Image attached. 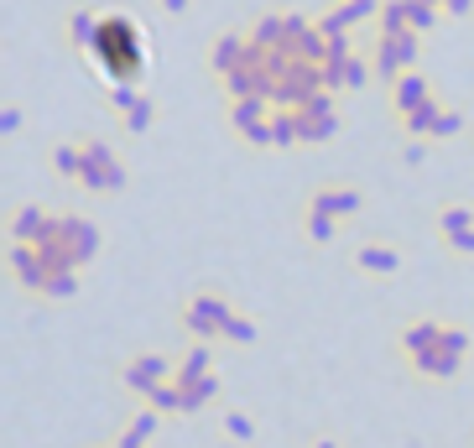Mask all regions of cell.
Here are the masks:
<instances>
[{"mask_svg":"<svg viewBox=\"0 0 474 448\" xmlns=\"http://www.w3.org/2000/svg\"><path fill=\"white\" fill-rule=\"evenodd\" d=\"M94 68L115 84H136L147 73V31L136 27L131 11H99V31H94V47H89Z\"/></svg>","mask_w":474,"mask_h":448,"instance_id":"cell-1","label":"cell"},{"mask_svg":"<svg viewBox=\"0 0 474 448\" xmlns=\"http://www.w3.org/2000/svg\"><path fill=\"white\" fill-rule=\"evenodd\" d=\"M53 235L73 250V266H89L99 256V224L94 219H79V214H58L53 219Z\"/></svg>","mask_w":474,"mask_h":448,"instance_id":"cell-6","label":"cell"},{"mask_svg":"<svg viewBox=\"0 0 474 448\" xmlns=\"http://www.w3.org/2000/svg\"><path fill=\"white\" fill-rule=\"evenodd\" d=\"M53 167H58L63 178H79V167H84V147H73V141H63L53 151Z\"/></svg>","mask_w":474,"mask_h":448,"instance_id":"cell-19","label":"cell"},{"mask_svg":"<svg viewBox=\"0 0 474 448\" xmlns=\"http://www.w3.org/2000/svg\"><path fill=\"white\" fill-rule=\"evenodd\" d=\"M438 115H444V110L427 99V105H417L412 115H402V120H407V131H412L417 141H422V136H433V131H438Z\"/></svg>","mask_w":474,"mask_h":448,"instance_id":"cell-17","label":"cell"},{"mask_svg":"<svg viewBox=\"0 0 474 448\" xmlns=\"http://www.w3.org/2000/svg\"><path fill=\"white\" fill-rule=\"evenodd\" d=\"M448 245H453V250H464V256H474V230H464V235H453Z\"/></svg>","mask_w":474,"mask_h":448,"instance_id":"cell-27","label":"cell"},{"mask_svg":"<svg viewBox=\"0 0 474 448\" xmlns=\"http://www.w3.org/2000/svg\"><path fill=\"white\" fill-rule=\"evenodd\" d=\"M459 125H464V120L453 115V110H444V115H438V131H433V136H453Z\"/></svg>","mask_w":474,"mask_h":448,"instance_id":"cell-25","label":"cell"},{"mask_svg":"<svg viewBox=\"0 0 474 448\" xmlns=\"http://www.w3.org/2000/svg\"><path fill=\"white\" fill-rule=\"evenodd\" d=\"M42 298H47V302L79 298V271H47V282H42Z\"/></svg>","mask_w":474,"mask_h":448,"instance_id":"cell-15","label":"cell"},{"mask_svg":"<svg viewBox=\"0 0 474 448\" xmlns=\"http://www.w3.org/2000/svg\"><path fill=\"white\" fill-rule=\"evenodd\" d=\"M147 125H151V99H147V94H141V99H136V105L125 110V131H136V136H141Z\"/></svg>","mask_w":474,"mask_h":448,"instance_id":"cell-24","label":"cell"},{"mask_svg":"<svg viewBox=\"0 0 474 448\" xmlns=\"http://www.w3.org/2000/svg\"><path fill=\"white\" fill-rule=\"evenodd\" d=\"M147 407H157V412H182V386L178 381H162V386L147 396Z\"/></svg>","mask_w":474,"mask_h":448,"instance_id":"cell-18","label":"cell"},{"mask_svg":"<svg viewBox=\"0 0 474 448\" xmlns=\"http://www.w3.org/2000/svg\"><path fill=\"white\" fill-rule=\"evenodd\" d=\"M157 422H162V412H157V407H141L136 418L125 422V433L115 438V448H141V444H151V438H157Z\"/></svg>","mask_w":474,"mask_h":448,"instance_id":"cell-8","label":"cell"},{"mask_svg":"<svg viewBox=\"0 0 474 448\" xmlns=\"http://www.w3.org/2000/svg\"><path fill=\"white\" fill-rule=\"evenodd\" d=\"M224 433H230L235 444H250V438H256V422L245 418V412H224Z\"/></svg>","mask_w":474,"mask_h":448,"instance_id":"cell-23","label":"cell"},{"mask_svg":"<svg viewBox=\"0 0 474 448\" xmlns=\"http://www.w3.org/2000/svg\"><path fill=\"white\" fill-rule=\"evenodd\" d=\"M230 318H235V308L219 298V292H193L188 308H182V329L193 334V339H204V344L224 339V324Z\"/></svg>","mask_w":474,"mask_h":448,"instance_id":"cell-3","label":"cell"},{"mask_svg":"<svg viewBox=\"0 0 474 448\" xmlns=\"http://www.w3.org/2000/svg\"><path fill=\"white\" fill-rule=\"evenodd\" d=\"M219 396V376L208 370V376H199L193 386H182V418H193V412H204L208 402Z\"/></svg>","mask_w":474,"mask_h":448,"instance_id":"cell-13","label":"cell"},{"mask_svg":"<svg viewBox=\"0 0 474 448\" xmlns=\"http://www.w3.org/2000/svg\"><path fill=\"white\" fill-rule=\"evenodd\" d=\"M355 266L360 271H376V276H391V271L402 266V256H396L391 245H360V250H355Z\"/></svg>","mask_w":474,"mask_h":448,"instance_id":"cell-12","label":"cell"},{"mask_svg":"<svg viewBox=\"0 0 474 448\" xmlns=\"http://www.w3.org/2000/svg\"><path fill=\"white\" fill-rule=\"evenodd\" d=\"M402 156H407V167H422V162H427V147H422V141H412Z\"/></svg>","mask_w":474,"mask_h":448,"instance_id":"cell-26","label":"cell"},{"mask_svg":"<svg viewBox=\"0 0 474 448\" xmlns=\"http://www.w3.org/2000/svg\"><path fill=\"white\" fill-rule=\"evenodd\" d=\"M208 370H214V350H208L204 339H199V344H193V350L178 359L173 381H178V386H193V381H199V376H208Z\"/></svg>","mask_w":474,"mask_h":448,"instance_id":"cell-9","label":"cell"},{"mask_svg":"<svg viewBox=\"0 0 474 448\" xmlns=\"http://www.w3.org/2000/svg\"><path fill=\"white\" fill-rule=\"evenodd\" d=\"M162 11H167V16H182V11H188V0H162Z\"/></svg>","mask_w":474,"mask_h":448,"instance_id":"cell-30","label":"cell"},{"mask_svg":"<svg viewBox=\"0 0 474 448\" xmlns=\"http://www.w3.org/2000/svg\"><path fill=\"white\" fill-rule=\"evenodd\" d=\"M470 5H474V0H448L444 11H448V16H464V11H470Z\"/></svg>","mask_w":474,"mask_h":448,"instance_id":"cell-29","label":"cell"},{"mask_svg":"<svg viewBox=\"0 0 474 448\" xmlns=\"http://www.w3.org/2000/svg\"><path fill=\"white\" fill-rule=\"evenodd\" d=\"M256 334H261V329H256L245 313H235V318L224 324V339H230V344H256Z\"/></svg>","mask_w":474,"mask_h":448,"instance_id":"cell-21","label":"cell"},{"mask_svg":"<svg viewBox=\"0 0 474 448\" xmlns=\"http://www.w3.org/2000/svg\"><path fill=\"white\" fill-rule=\"evenodd\" d=\"M0 131H5V136H11V131H21V110H5V115H0Z\"/></svg>","mask_w":474,"mask_h":448,"instance_id":"cell-28","label":"cell"},{"mask_svg":"<svg viewBox=\"0 0 474 448\" xmlns=\"http://www.w3.org/2000/svg\"><path fill=\"white\" fill-rule=\"evenodd\" d=\"M313 204H318V209H328L334 219H350V214H360V204H365V199H360L355 188H328V193H318Z\"/></svg>","mask_w":474,"mask_h":448,"instance_id":"cell-14","label":"cell"},{"mask_svg":"<svg viewBox=\"0 0 474 448\" xmlns=\"http://www.w3.org/2000/svg\"><path fill=\"white\" fill-rule=\"evenodd\" d=\"M141 448H147V444H141Z\"/></svg>","mask_w":474,"mask_h":448,"instance_id":"cell-32","label":"cell"},{"mask_svg":"<svg viewBox=\"0 0 474 448\" xmlns=\"http://www.w3.org/2000/svg\"><path fill=\"white\" fill-rule=\"evenodd\" d=\"M173 370H178V365H173L167 355L147 350V355H136V359H125V365H120V386L136 391V396H151L162 381H173Z\"/></svg>","mask_w":474,"mask_h":448,"instance_id":"cell-5","label":"cell"},{"mask_svg":"<svg viewBox=\"0 0 474 448\" xmlns=\"http://www.w3.org/2000/svg\"><path fill=\"white\" fill-rule=\"evenodd\" d=\"M79 182L94 188V193H110V188H125V162L105 141H84V167H79Z\"/></svg>","mask_w":474,"mask_h":448,"instance_id":"cell-4","label":"cell"},{"mask_svg":"<svg viewBox=\"0 0 474 448\" xmlns=\"http://www.w3.org/2000/svg\"><path fill=\"white\" fill-rule=\"evenodd\" d=\"M417 105H427V79H422L417 68H407V73L396 79V110H402V115H412Z\"/></svg>","mask_w":474,"mask_h":448,"instance_id":"cell-11","label":"cell"},{"mask_svg":"<svg viewBox=\"0 0 474 448\" xmlns=\"http://www.w3.org/2000/svg\"><path fill=\"white\" fill-rule=\"evenodd\" d=\"M438 230H444V240L464 235V230H474V214L464 204H448V209H438Z\"/></svg>","mask_w":474,"mask_h":448,"instance_id":"cell-16","label":"cell"},{"mask_svg":"<svg viewBox=\"0 0 474 448\" xmlns=\"http://www.w3.org/2000/svg\"><path fill=\"white\" fill-rule=\"evenodd\" d=\"M464 359H470V334L464 329H444V339H438L433 350L412 355V370L417 376H433V381H453V376L464 370Z\"/></svg>","mask_w":474,"mask_h":448,"instance_id":"cell-2","label":"cell"},{"mask_svg":"<svg viewBox=\"0 0 474 448\" xmlns=\"http://www.w3.org/2000/svg\"><path fill=\"white\" fill-rule=\"evenodd\" d=\"M444 339V324H433V318H417V324H407L402 329V350H407V359L422 355V350H433Z\"/></svg>","mask_w":474,"mask_h":448,"instance_id":"cell-10","label":"cell"},{"mask_svg":"<svg viewBox=\"0 0 474 448\" xmlns=\"http://www.w3.org/2000/svg\"><path fill=\"white\" fill-rule=\"evenodd\" d=\"M313 448H344V444H339V438H318Z\"/></svg>","mask_w":474,"mask_h":448,"instance_id":"cell-31","label":"cell"},{"mask_svg":"<svg viewBox=\"0 0 474 448\" xmlns=\"http://www.w3.org/2000/svg\"><path fill=\"white\" fill-rule=\"evenodd\" d=\"M53 219H58V214L37 209V204L16 209V219H11V245H42V240L53 235Z\"/></svg>","mask_w":474,"mask_h":448,"instance_id":"cell-7","label":"cell"},{"mask_svg":"<svg viewBox=\"0 0 474 448\" xmlns=\"http://www.w3.org/2000/svg\"><path fill=\"white\" fill-rule=\"evenodd\" d=\"M334 230H339V224H334V214L313 204V209H308V235L318 240V245H328V240H334Z\"/></svg>","mask_w":474,"mask_h":448,"instance_id":"cell-20","label":"cell"},{"mask_svg":"<svg viewBox=\"0 0 474 448\" xmlns=\"http://www.w3.org/2000/svg\"><path fill=\"white\" fill-rule=\"evenodd\" d=\"M365 79H370V63L360 58V53H350L344 58V89H365Z\"/></svg>","mask_w":474,"mask_h":448,"instance_id":"cell-22","label":"cell"}]
</instances>
